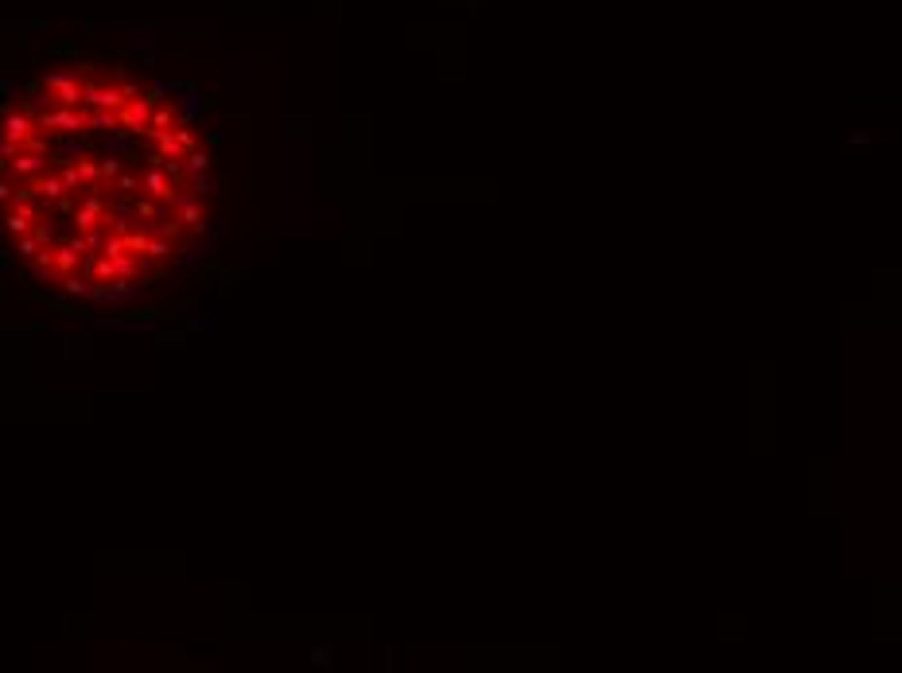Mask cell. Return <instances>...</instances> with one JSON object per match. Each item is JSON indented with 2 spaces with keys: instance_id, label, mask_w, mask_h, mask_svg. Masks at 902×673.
<instances>
[{
  "instance_id": "obj_1",
  "label": "cell",
  "mask_w": 902,
  "mask_h": 673,
  "mask_svg": "<svg viewBox=\"0 0 902 673\" xmlns=\"http://www.w3.org/2000/svg\"><path fill=\"white\" fill-rule=\"evenodd\" d=\"M86 121H90V105L82 101L78 109H70V105H51V109H43L40 117H35V125L40 129H51V133H86Z\"/></svg>"
},
{
  "instance_id": "obj_2",
  "label": "cell",
  "mask_w": 902,
  "mask_h": 673,
  "mask_svg": "<svg viewBox=\"0 0 902 673\" xmlns=\"http://www.w3.org/2000/svg\"><path fill=\"white\" fill-rule=\"evenodd\" d=\"M167 210L179 218L183 234H191V238H203V234H206V210H203V198H198V195H191V191H176V198L167 203Z\"/></svg>"
},
{
  "instance_id": "obj_3",
  "label": "cell",
  "mask_w": 902,
  "mask_h": 673,
  "mask_svg": "<svg viewBox=\"0 0 902 673\" xmlns=\"http://www.w3.org/2000/svg\"><path fill=\"white\" fill-rule=\"evenodd\" d=\"M218 101L214 98H206L203 90L195 86V82H191V86L183 90V94H176V129L179 125H195L198 117H203L206 109H214Z\"/></svg>"
},
{
  "instance_id": "obj_4",
  "label": "cell",
  "mask_w": 902,
  "mask_h": 673,
  "mask_svg": "<svg viewBox=\"0 0 902 673\" xmlns=\"http://www.w3.org/2000/svg\"><path fill=\"white\" fill-rule=\"evenodd\" d=\"M40 125H35V117L31 113H24V109H12V113H4V121H0V137L4 140H16L20 148H31V140L40 137Z\"/></svg>"
},
{
  "instance_id": "obj_5",
  "label": "cell",
  "mask_w": 902,
  "mask_h": 673,
  "mask_svg": "<svg viewBox=\"0 0 902 673\" xmlns=\"http://www.w3.org/2000/svg\"><path fill=\"white\" fill-rule=\"evenodd\" d=\"M82 101H86L90 109H121L128 98L117 82H86V86H82Z\"/></svg>"
},
{
  "instance_id": "obj_6",
  "label": "cell",
  "mask_w": 902,
  "mask_h": 673,
  "mask_svg": "<svg viewBox=\"0 0 902 673\" xmlns=\"http://www.w3.org/2000/svg\"><path fill=\"white\" fill-rule=\"evenodd\" d=\"M140 191L152 195V198H160V203H171L179 187L164 176V168H148V164H144V168H140Z\"/></svg>"
},
{
  "instance_id": "obj_7",
  "label": "cell",
  "mask_w": 902,
  "mask_h": 673,
  "mask_svg": "<svg viewBox=\"0 0 902 673\" xmlns=\"http://www.w3.org/2000/svg\"><path fill=\"white\" fill-rule=\"evenodd\" d=\"M47 164L51 160L43 156V152H31V148H20L16 156L8 160V171L16 179H31V176H40V171H47Z\"/></svg>"
},
{
  "instance_id": "obj_8",
  "label": "cell",
  "mask_w": 902,
  "mask_h": 673,
  "mask_svg": "<svg viewBox=\"0 0 902 673\" xmlns=\"http://www.w3.org/2000/svg\"><path fill=\"white\" fill-rule=\"evenodd\" d=\"M31 187H35V195H40L47 207H51V203H59L62 195H70L67 183H62V176H59V171H51V168L40 171V176H31Z\"/></svg>"
},
{
  "instance_id": "obj_9",
  "label": "cell",
  "mask_w": 902,
  "mask_h": 673,
  "mask_svg": "<svg viewBox=\"0 0 902 673\" xmlns=\"http://www.w3.org/2000/svg\"><path fill=\"white\" fill-rule=\"evenodd\" d=\"M148 144L156 152H164L167 160H183V144H179L176 129H148Z\"/></svg>"
},
{
  "instance_id": "obj_10",
  "label": "cell",
  "mask_w": 902,
  "mask_h": 673,
  "mask_svg": "<svg viewBox=\"0 0 902 673\" xmlns=\"http://www.w3.org/2000/svg\"><path fill=\"white\" fill-rule=\"evenodd\" d=\"M47 307L55 316H67V319H94V312L74 304V296H67V292H62V296H47Z\"/></svg>"
},
{
  "instance_id": "obj_11",
  "label": "cell",
  "mask_w": 902,
  "mask_h": 673,
  "mask_svg": "<svg viewBox=\"0 0 902 673\" xmlns=\"http://www.w3.org/2000/svg\"><path fill=\"white\" fill-rule=\"evenodd\" d=\"M113 129H121V121H117V109H90V121H86V133H113Z\"/></svg>"
},
{
  "instance_id": "obj_12",
  "label": "cell",
  "mask_w": 902,
  "mask_h": 673,
  "mask_svg": "<svg viewBox=\"0 0 902 673\" xmlns=\"http://www.w3.org/2000/svg\"><path fill=\"white\" fill-rule=\"evenodd\" d=\"M55 269H59V277L78 273V269H82V253L74 246H67V241H59V246H55Z\"/></svg>"
},
{
  "instance_id": "obj_13",
  "label": "cell",
  "mask_w": 902,
  "mask_h": 673,
  "mask_svg": "<svg viewBox=\"0 0 902 673\" xmlns=\"http://www.w3.org/2000/svg\"><path fill=\"white\" fill-rule=\"evenodd\" d=\"M74 168H78L82 183H86V191L101 183V168H98V160H94V152H82V156L74 160ZM86 191H82V195H86ZM98 191H101V187H98Z\"/></svg>"
},
{
  "instance_id": "obj_14",
  "label": "cell",
  "mask_w": 902,
  "mask_h": 673,
  "mask_svg": "<svg viewBox=\"0 0 902 673\" xmlns=\"http://www.w3.org/2000/svg\"><path fill=\"white\" fill-rule=\"evenodd\" d=\"M98 168H101V183H98V187H101V191H113L117 176L125 171V160L113 156V152H105V160H98Z\"/></svg>"
},
{
  "instance_id": "obj_15",
  "label": "cell",
  "mask_w": 902,
  "mask_h": 673,
  "mask_svg": "<svg viewBox=\"0 0 902 673\" xmlns=\"http://www.w3.org/2000/svg\"><path fill=\"white\" fill-rule=\"evenodd\" d=\"M133 207H137L140 222H152V218L167 214V203H160V198H152V195H137V198H133Z\"/></svg>"
},
{
  "instance_id": "obj_16",
  "label": "cell",
  "mask_w": 902,
  "mask_h": 673,
  "mask_svg": "<svg viewBox=\"0 0 902 673\" xmlns=\"http://www.w3.org/2000/svg\"><path fill=\"white\" fill-rule=\"evenodd\" d=\"M179 164H183V176H198V171H210V168H214V156H210V152H203V148H191L183 160H179Z\"/></svg>"
},
{
  "instance_id": "obj_17",
  "label": "cell",
  "mask_w": 902,
  "mask_h": 673,
  "mask_svg": "<svg viewBox=\"0 0 902 673\" xmlns=\"http://www.w3.org/2000/svg\"><path fill=\"white\" fill-rule=\"evenodd\" d=\"M171 253H176V246H171V241H164V238H148L144 261H148V265H167V261H171Z\"/></svg>"
},
{
  "instance_id": "obj_18",
  "label": "cell",
  "mask_w": 902,
  "mask_h": 673,
  "mask_svg": "<svg viewBox=\"0 0 902 673\" xmlns=\"http://www.w3.org/2000/svg\"><path fill=\"white\" fill-rule=\"evenodd\" d=\"M183 191H191V195L206 198V195H214V191H218V179L210 176V171H198V176H187Z\"/></svg>"
},
{
  "instance_id": "obj_19",
  "label": "cell",
  "mask_w": 902,
  "mask_h": 673,
  "mask_svg": "<svg viewBox=\"0 0 902 673\" xmlns=\"http://www.w3.org/2000/svg\"><path fill=\"white\" fill-rule=\"evenodd\" d=\"M218 319L214 312H206V307H187V331H214Z\"/></svg>"
},
{
  "instance_id": "obj_20",
  "label": "cell",
  "mask_w": 902,
  "mask_h": 673,
  "mask_svg": "<svg viewBox=\"0 0 902 673\" xmlns=\"http://www.w3.org/2000/svg\"><path fill=\"white\" fill-rule=\"evenodd\" d=\"M176 253H179L176 261H179L183 269H198V265L206 261V253H210V249H206V241H198V246H179Z\"/></svg>"
},
{
  "instance_id": "obj_21",
  "label": "cell",
  "mask_w": 902,
  "mask_h": 673,
  "mask_svg": "<svg viewBox=\"0 0 902 673\" xmlns=\"http://www.w3.org/2000/svg\"><path fill=\"white\" fill-rule=\"evenodd\" d=\"M31 238L40 241V246H59V234H55V222H51V218H35V222H31Z\"/></svg>"
},
{
  "instance_id": "obj_22",
  "label": "cell",
  "mask_w": 902,
  "mask_h": 673,
  "mask_svg": "<svg viewBox=\"0 0 902 673\" xmlns=\"http://www.w3.org/2000/svg\"><path fill=\"white\" fill-rule=\"evenodd\" d=\"M62 176V183H67V191L70 195H82V191H86V183H82V176H78V168H74V160H67V164H59V168H55Z\"/></svg>"
},
{
  "instance_id": "obj_23",
  "label": "cell",
  "mask_w": 902,
  "mask_h": 673,
  "mask_svg": "<svg viewBox=\"0 0 902 673\" xmlns=\"http://www.w3.org/2000/svg\"><path fill=\"white\" fill-rule=\"evenodd\" d=\"M152 129H176V105H156L152 117H148Z\"/></svg>"
},
{
  "instance_id": "obj_24",
  "label": "cell",
  "mask_w": 902,
  "mask_h": 673,
  "mask_svg": "<svg viewBox=\"0 0 902 673\" xmlns=\"http://www.w3.org/2000/svg\"><path fill=\"white\" fill-rule=\"evenodd\" d=\"M113 191H121V195H128V198H137V195H140V171H121L117 183H113Z\"/></svg>"
},
{
  "instance_id": "obj_25",
  "label": "cell",
  "mask_w": 902,
  "mask_h": 673,
  "mask_svg": "<svg viewBox=\"0 0 902 673\" xmlns=\"http://www.w3.org/2000/svg\"><path fill=\"white\" fill-rule=\"evenodd\" d=\"M121 253H128V246H125V234H105V246H101V257H121Z\"/></svg>"
},
{
  "instance_id": "obj_26",
  "label": "cell",
  "mask_w": 902,
  "mask_h": 673,
  "mask_svg": "<svg viewBox=\"0 0 902 673\" xmlns=\"http://www.w3.org/2000/svg\"><path fill=\"white\" fill-rule=\"evenodd\" d=\"M90 355H94V343H90V339H74V335L67 339V358H90Z\"/></svg>"
},
{
  "instance_id": "obj_27",
  "label": "cell",
  "mask_w": 902,
  "mask_h": 673,
  "mask_svg": "<svg viewBox=\"0 0 902 673\" xmlns=\"http://www.w3.org/2000/svg\"><path fill=\"white\" fill-rule=\"evenodd\" d=\"M35 253H40V241L31 238V234H20V238H16V257L31 261V257H35Z\"/></svg>"
},
{
  "instance_id": "obj_28",
  "label": "cell",
  "mask_w": 902,
  "mask_h": 673,
  "mask_svg": "<svg viewBox=\"0 0 902 673\" xmlns=\"http://www.w3.org/2000/svg\"><path fill=\"white\" fill-rule=\"evenodd\" d=\"M125 319L128 316H94L90 323L98 327V331H125Z\"/></svg>"
},
{
  "instance_id": "obj_29",
  "label": "cell",
  "mask_w": 902,
  "mask_h": 673,
  "mask_svg": "<svg viewBox=\"0 0 902 673\" xmlns=\"http://www.w3.org/2000/svg\"><path fill=\"white\" fill-rule=\"evenodd\" d=\"M241 273H246V269H218L214 277H210V284H214V288H230ZM210 284H206V288H210Z\"/></svg>"
},
{
  "instance_id": "obj_30",
  "label": "cell",
  "mask_w": 902,
  "mask_h": 673,
  "mask_svg": "<svg viewBox=\"0 0 902 673\" xmlns=\"http://www.w3.org/2000/svg\"><path fill=\"white\" fill-rule=\"evenodd\" d=\"M156 343H179V347H183L187 327H164V331H156Z\"/></svg>"
},
{
  "instance_id": "obj_31",
  "label": "cell",
  "mask_w": 902,
  "mask_h": 673,
  "mask_svg": "<svg viewBox=\"0 0 902 673\" xmlns=\"http://www.w3.org/2000/svg\"><path fill=\"white\" fill-rule=\"evenodd\" d=\"M28 265H35V269H55V246H40V253H35Z\"/></svg>"
},
{
  "instance_id": "obj_32",
  "label": "cell",
  "mask_w": 902,
  "mask_h": 673,
  "mask_svg": "<svg viewBox=\"0 0 902 673\" xmlns=\"http://www.w3.org/2000/svg\"><path fill=\"white\" fill-rule=\"evenodd\" d=\"M331 662H334V650H331V646H315V650H312V665H319V670H331Z\"/></svg>"
},
{
  "instance_id": "obj_33",
  "label": "cell",
  "mask_w": 902,
  "mask_h": 673,
  "mask_svg": "<svg viewBox=\"0 0 902 673\" xmlns=\"http://www.w3.org/2000/svg\"><path fill=\"white\" fill-rule=\"evenodd\" d=\"M24 90H20V82H12V78H0V101H8V98H20Z\"/></svg>"
},
{
  "instance_id": "obj_34",
  "label": "cell",
  "mask_w": 902,
  "mask_h": 673,
  "mask_svg": "<svg viewBox=\"0 0 902 673\" xmlns=\"http://www.w3.org/2000/svg\"><path fill=\"white\" fill-rule=\"evenodd\" d=\"M12 265H16V249H4V246H0V273H8Z\"/></svg>"
},
{
  "instance_id": "obj_35",
  "label": "cell",
  "mask_w": 902,
  "mask_h": 673,
  "mask_svg": "<svg viewBox=\"0 0 902 673\" xmlns=\"http://www.w3.org/2000/svg\"><path fill=\"white\" fill-rule=\"evenodd\" d=\"M51 51H55V55H78V47H74V43H70V40H59V43H51Z\"/></svg>"
},
{
  "instance_id": "obj_36",
  "label": "cell",
  "mask_w": 902,
  "mask_h": 673,
  "mask_svg": "<svg viewBox=\"0 0 902 673\" xmlns=\"http://www.w3.org/2000/svg\"><path fill=\"white\" fill-rule=\"evenodd\" d=\"M31 307H47V292H43V288H31Z\"/></svg>"
},
{
  "instance_id": "obj_37",
  "label": "cell",
  "mask_w": 902,
  "mask_h": 673,
  "mask_svg": "<svg viewBox=\"0 0 902 673\" xmlns=\"http://www.w3.org/2000/svg\"><path fill=\"white\" fill-rule=\"evenodd\" d=\"M12 195H16V187H12V183H4V179H0V207H4V203H12Z\"/></svg>"
},
{
  "instance_id": "obj_38",
  "label": "cell",
  "mask_w": 902,
  "mask_h": 673,
  "mask_svg": "<svg viewBox=\"0 0 902 673\" xmlns=\"http://www.w3.org/2000/svg\"><path fill=\"white\" fill-rule=\"evenodd\" d=\"M74 207H78V203H74V198H70V195H62V198H59V210H62V214H67V218L74 214Z\"/></svg>"
},
{
  "instance_id": "obj_39",
  "label": "cell",
  "mask_w": 902,
  "mask_h": 673,
  "mask_svg": "<svg viewBox=\"0 0 902 673\" xmlns=\"http://www.w3.org/2000/svg\"><path fill=\"white\" fill-rule=\"evenodd\" d=\"M222 144V133H206V148H218Z\"/></svg>"
},
{
  "instance_id": "obj_40",
  "label": "cell",
  "mask_w": 902,
  "mask_h": 673,
  "mask_svg": "<svg viewBox=\"0 0 902 673\" xmlns=\"http://www.w3.org/2000/svg\"><path fill=\"white\" fill-rule=\"evenodd\" d=\"M0 171H8V160H4V156H0Z\"/></svg>"
}]
</instances>
